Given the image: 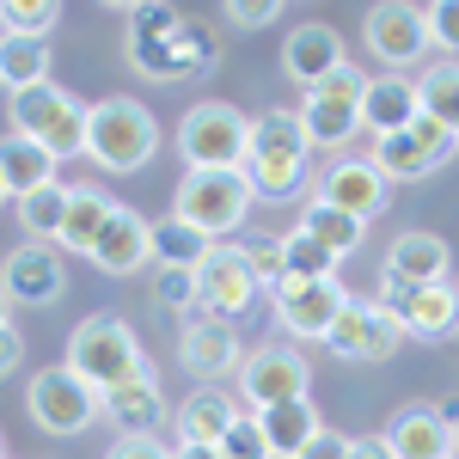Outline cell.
Returning a JSON list of instances; mask_svg holds the SVG:
<instances>
[{
  "label": "cell",
  "mask_w": 459,
  "mask_h": 459,
  "mask_svg": "<svg viewBox=\"0 0 459 459\" xmlns=\"http://www.w3.org/2000/svg\"><path fill=\"white\" fill-rule=\"evenodd\" d=\"M454 153H459V135H454V129H441V123L417 117V123H404L398 135H380L368 160L386 172V184H417V178L441 172Z\"/></svg>",
  "instance_id": "9"
},
{
  "label": "cell",
  "mask_w": 459,
  "mask_h": 459,
  "mask_svg": "<svg viewBox=\"0 0 459 459\" xmlns=\"http://www.w3.org/2000/svg\"><path fill=\"white\" fill-rule=\"evenodd\" d=\"M294 233L318 239V246L331 251L337 264H343V257L361 246V221H355V214H343V209H331V203H318V196L307 203V209H300V227H294Z\"/></svg>",
  "instance_id": "32"
},
{
  "label": "cell",
  "mask_w": 459,
  "mask_h": 459,
  "mask_svg": "<svg viewBox=\"0 0 459 459\" xmlns=\"http://www.w3.org/2000/svg\"><path fill=\"white\" fill-rule=\"evenodd\" d=\"M257 190L246 184V172H184L172 196V221L196 227L209 246H221V233H233L251 214Z\"/></svg>",
  "instance_id": "6"
},
{
  "label": "cell",
  "mask_w": 459,
  "mask_h": 459,
  "mask_svg": "<svg viewBox=\"0 0 459 459\" xmlns=\"http://www.w3.org/2000/svg\"><path fill=\"white\" fill-rule=\"evenodd\" d=\"M19 368H25V331L6 318V325H0V380L19 374Z\"/></svg>",
  "instance_id": "44"
},
{
  "label": "cell",
  "mask_w": 459,
  "mask_h": 459,
  "mask_svg": "<svg viewBox=\"0 0 459 459\" xmlns=\"http://www.w3.org/2000/svg\"><path fill=\"white\" fill-rule=\"evenodd\" d=\"M68 368L105 398V392H117L123 380L147 374V355H142V343H135V325L123 313H92L68 331Z\"/></svg>",
  "instance_id": "3"
},
{
  "label": "cell",
  "mask_w": 459,
  "mask_h": 459,
  "mask_svg": "<svg viewBox=\"0 0 459 459\" xmlns=\"http://www.w3.org/2000/svg\"><path fill=\"white\" fill-rule=\"evenodd\" d=\"M6 123L19 142H37L56 166L86 153V105L62 92V86H25V92H6Z\"/></svg>",
  "instance_id": "4"
},
{
  "label": "cell",
  "mask_w": 459,
  "mask_h": 459,
  "mask_svg": "<svg viewBox=\"0 0 459 459\" xmlns=\"http://www.w3.org/2000/svg\"><path fill=\"white\" fill-rule=\"evenodd\" d=\"M0 203H6V184H0Z\"/></svg>",
  "instance_id": "50"
},
{
  "label": "cell",
  "mask_w": 459,
  "mask_h": 459,
  "mask_svg": "<svg viewBox=\"0 0 459 459\" xmlns=\"http://www.w3.org/2000/svg\"><path fill=\"white\" fill-rule=\"evenodd\" d=\"M203 31H190V25H178L166 37H129V62L147 74V80H184V74L209 68L214 49L209 43H196Z\"/></svg>",
  "instance_id": "20"
},
{
  "label": "cell",
  "mask_w": 459,
  "mask_h": 459,
  "mask_svg": "<svg viewBox=\"0 0 459 459\" xmlns=\"http://www.w3.org/2000/svg\"><path fill=\"white\" fill-rule=\"evenodd\" d=\"M307 386H313V368H307V355L294 343H264V350H251L239 361V398L251 404V417L270 411V404L307 398Z\"/></svg>",
  "instance_id": "11"
},
{
  "label": "cell",
  "mask_w": 459,
  "mask_h": 459,
  "mask_svg": "<svg viewBox=\"0 0 459 459\" xmlns=\"http://www.w3.org/2000/svg\"><path fill=\"white\" fill-rule=\"evenodd\" d=\"M257 276H251L246 251L239 246H209V257L196 264V318H221L233 325L239 313L257 307Z\"/></svg>",
  "instance_id": "10"
},
{
  "label": "cell",
  "mask_w": 459,
  "mask_h": 459,
  "mask_svg": "<svg viewBox=\"0 0 459 459\" xmlns=\"http://www.w3.org/2000/svg\"><path fill=\"white\" fill-rule=\"evenodd\" d=\"M350 459H392L386 435H368V441H350Z\"/></svg>",
  "instance_id": "46"
},
{
  "label": "cell",
  "mask_w": 459,
  "mask_h": 459,
  "mask_svg": "<svg viewBox=\"0 0 459 459\" xmlns=\"http://www.w3.org/2000/svg\"><path fill=\"white\" fill-rule=\"evenodd\" d=\"M454 459H459V423H454Z\"/></svg>",
  "instance_id": "49"
},
{
  "label": "cell",
  "mask_w": 459,
  "mask_h": 459,
  "mask_svg": "<svg viewBox=\"0 0 459 459\" xmlns=\"http://www.w3.org/2000/svg\"><path fill=\"white\" fill-rule=\"evenodd\" d=\"M214 454H221V459H270V447H264V429H257V417H246V411H239V417L227 423V435L214 441Z\"/></svg>",
  "instance_id": "38"
},
{
  "label": "cell",
  "mask_w": 459,
  "mask_h": 459,
  "mask_svg": "<svg viewBox=\"0 0 459 459\" xmlns=\"http://www.w3.org/2000/svg\"><path fill=\"white\" fill-rule=\"evenodd\" d=\"M153 294H160L172 313L196 318V270H160V276H153Z\"/></svg>",
  "instance_id": "39"
},
{
  "label": "cell",
  "mask_w": 459,
  "mask_h": 459,
  "mask_svg": "<svg viewBox=\"0 0 459 459\" xmlns=\"http://www.w3.org/2000/svg\"><path fill=\"white\" fill-rule=\"evenodd\" d=\"M423 31H429V49H441V62H459V0H429Z\"/></svg>",
  "instance_id": "37"
},
{
  "label": "cell",
  "mask_w": 459,
  "mask_h": 459,
  "mask_svg": "<svg viewBox=\"0 0 459 459\" xmlns=\"http://www.w3.org/2000/svg\"><path fill=\"white\" fill-rule=\"evenodd\" d=\"M110 209H117V203H110L99 184H68V221H62V239H56V246L92 257V246H99V233H105Z\"/></svg>",
  "instance_id": "28"
},
{
  "label": "cell",
  "mask_w": 459,
  "mask_h": 459,
  "mask_svg": "<svg viewBox=\"0 0 459 459\" xmlns=\"http://www.w3.org/2000/svg\"><path fill=\"white\" fill-rule=\"evenodd\" d=\"M0 184H6V196L19 203V196H31V190H43V184H62V178H56V160H49L37 142L0 135Z\"/></svg>",
  "instance_id": "29"
},
{
  "label": "cell",
  "mask_w": 459,
  "mask_h": 459,
  "mask_svg": "<svg viewBox=\"0 0 459 459\" xmlns=\"http://www.w3.org/2000/svg\"><path fill=\"white\" fill-rule=\"evenodd\" d=\"M257 429H264L270 459H294L318 429H325V417L313 411V398H294V404H270V411H257Z\"/></svg>",
  "instance_id": "27"
},
{
  "label": "cell",
  "mask_w": 459,
  "mask_h": 459,
  "mask_svg": "<svg viewBox=\"0 0 459 459\" xmlns=\"http://www.w3.org/2000/svg\"><path fill=\"white\" fill-rule=\"evenodd\" d=\"M0 459H6V454H0Z\"/></svg>",
  "instance_id": "51"
},
{
  "label": "cell",
  "mask_w": 459,
  "mask_h": 459,
  "mask_svg": "<svg viewBox=\"0 0 459 459\" xmlns=\"http://www.w3.org/2000/svg\"><path fill=\"white\" fill-rule=\"evenodd\" d=\"M318 203L355 214V221L368 227V221L392 203V184L374 160H337V166H325V178H318Z\"/></svg>",
  "instance_id": "17"
},
{
  "label": "cell",
  "mask_w": 459,
  "mask_h": 459,
  "mask_svg": "<svg viewBox=\"0 0 459 459\" xmlns=\"http://www.w3.org/2000/svg\"><path fill=\"white\" fill-rule=\"evenodd\" d=\"M147 251H153L160 270H196L209 257V239L196 227H184V221L166 214V221H147Z\"/></svg>",
  "instance_id": "30"
},
{
  "label": "cell",
  "mask_w": 459,
  "mask_h": 459,
  "mask_svg": "<svg viewBox=\"0 0 459 459\" xmlns=\"http://www.w3.org/2000/svg\"><path fill=\"white\" fill-rule=\"evenodd\" d=\"M417 110L459 135V62H435L417 74Z\"/></svg>",
  "instance_id": "33"
},
{
  "label": "cell",
  "mask_w": 459,
  "mask_h": 459,
  "mask_svg": "<svg viewBox=\"0 0 459 459\" xmlns=\"http://www.w3.org/2000/svg\"><path fill=\"white\" fill-rule=\"evenodd\" d=\"M380 307H386L404 337H423V343H447L459 337V282H429V288H404V282H386L380 288Z\"/></svg>",
  "instance_id": "12"
},
{
  "label": "cell",
  "mask_w": 459,
  "mask_h": 459,
  "mask_svg": "<svg viewBox=\"0 0 459 459\" xmlns=\"http://www.w3.org/2000/svg\"><path fill=\"white\" fill-rule=\"evenodd\" d=\"M417 80L411 74H368L361 86V129L380 142V135H398L404 123H417Z\"/></svg>",
  "instance_id": "23"
},
{
  "label": "cell",
  "mask_w": 459,
  "mask_h": 459,
  "mask_svg": "<svg viewBox=\"0 0 459 459\" xmlns=\"http://www.w3.org/2000/svg\"><path fill=\"white\" fill-rule=\"evenodd\" d=\"M294 459H350V435H337V429H318L313 441L300 447Z\"/></svg>",
  "instance_id": "45"
},
{
  "label": "cell",
  "mask_w": 459,
  "mask_h": 459,
  "mask_svg": "<svg viewBox=\"0 0 459 459\" xmlns=\"http://www.w3.org/2000/svg\"><path fill=\"white\" fill-rule=\"evenodd\" d=\"M325 343L343 355V361H392L398 343H404V325H398L380 300H355V294H350Z\"/></svg>",
  "instance_id": "14"
},
{
  "label": "cell",
  "mask_w": 459,
  "mask_h": 459,
  "mask_svg": "<svg viewBox=\"0 0 459 459\" xmlns=\"http://www.w3.org/2000/svg\"><path fill=\"white\" fill-rule=\"evenodd\" d=\"M343 62H350L343 56V37H337V25H325V19H307V25H294L282 37V74L294 86H307V92H313L318 80H331Z\"/></svg>",
  "instance_id": "18"
},
{
  "label": "cell",
  "mask_w": 459,
  "mask_h": 459,
  "mask_svg": "<svg viewBox=\"0 0 459 459\" xmlns=\"http://www.w3.org/2000/svg\"><path fill=\"white\" fill-rule=\"evenodd\" d=\"M184 25L178 6H129V37H166Z\"/></svg>",
  "instance_id": "41"
},
{
  "label": "cell",
  "mask_w": 459,
  "mask_h": 459,
  "mask_svg": "<svg viewBox=\"0 0 459 459\" xmlns=\"http://www.w3.org/2000/svg\"><path fill=\"white\" fill-rule=\"evenodd\" d=\"M25 411H31V423L43 435H86V429L99 423V392L86 386L68 361H56V368H37L31 374Z\"/></svg>",
  "instance_id": "7"
},
{
  "label": "cell",
  "mask_w": 459,
  "mask_h": 459,
  "mask_svg": "<svg viewBox=\"0 0 459 459\" xmlns=\"http://www.w3.org/2000/svg\"><path fill=\"white\" fill-rule=\"evenodd\" d=\"M221 13H227L233 25H246V31H257V25H276V19H282V6H276V0H227Z\"/></svg>",
  "instance_id": "42"
},
{
  "label": "cell",
  "mask_w": 459,
  "mask_h": 459,
  "mask_svg": "<svg viewBox=\"0 0 459 459\" xmlns=\"http://www.w3.org/2000/svg\"><path fill=\"white\" fill-rule=\"evenodd\" d=\"M361 37H368L374 62H380L386 74H404V68H417V62L429 56L423 6H411V0H380V6H368Z\"/></svg>",
  "instance_id": "13"
},
{
  "label": "cell",
  "mask_w": 459,
  "mask_h": 459,
  "mask_svg": "<svg viewBox=\"0 0 459 459\" xmlns=\"http://www.w3.org/2000/svg\"><path fill=\"white\" fill-rule=\"evenodd\" d=\"M68 288V264L56 246H19L0 264V294L6 307H56Z\"/></svg>",
  "instance_id": "15"
},
{
  "label": "cell",
  "mask_w": 459,
  "mask_h": 459,
  "mask_svg": "<svg viewBox=\"0 0 459 459\" xmlns=\"http://www.w3.org/2000/svg\"><path fill=\"white\" fill-rule=\"evenodd\" d=\"M307 129L294 110H264L251 117V153H246V184L264 203H288L307 190Z\"/></svg>",
  "instance_id": "2"
},
{
  "label": "cell",
  "mask_w": 459,
  "mask_h": 459,
  "mask_svg": "<svg viewBox=\"0 0 459 459\" xmlns=\"http://www.w3.org/2000/svg\"><path fill=\"white\" fill-rule=\"evenodd\" d=\"M160 153V123H153V110L142 99H99V105H86V153L80 160H92L99 172H142L147 160Z\"/></svg>",
  "instance_id": "1"
},
{
  "label": "cell",
  "mask_w": 459,
  "mask_h": 459,
  "mask_svg": "<svg viewBox=\"0 0 459 459\" xmlns=\"http://www.w3.org/2000/svg\"><path fill=\"white\" fill-rule=\"evenodd\" d=\"M172 459H221V454H214V447H184V441H178Z\"/></svg>",
  "instance_id": "47"
},
{
  "label": "cell",
  "mask_w": 459,
  "mask_h": 459,
  "mask_svg": "<svg viewBox=\"0 0 459 459\" xmlns=\"http://www.w3.org/2000/svg\"><path fill=\"white\" fill-rule=\"evenodd\" d=\"M178 361L196 374V380H221V374H239V337H233V325H221V318H184V331H178Z\"/></svg>",
  "instance_id": "21"
},
{
  "label": "cell",
  "mask_w": 459,
  "mask_h": 459,
  "mask_svg": "<svg viewBox=\"0 0 459 459\" xmlns=\"http://www.w3.org/2000/svg\"><path fill=\"white\" fill-rule=\"evenodd\" d=\"M454 276V246L429 227H411L398 233L386 251V282H404V288H429V282H447Z\"/></svg>",
  "instance_id": "19"
},
{
  "label": "cell",
  "mask_w": 459,
  "mask_h": 459,
  "mask_svg": "<svg viewBox=\"0 0 459 459\" xmlns=\"http://www.w3.org/2000/svg\"><path fill=\"white\" fill-rule=\"evenodd\" d=\"M246 264H251V276H257V288H270V294H282V246L276 239H257V246H246Z\"/></svg>",
  "instance_id": "40"
},
{
  "label": "cell",
  "mask_w": 459,
  "mask_h": 459,
  "mask_svg": "<svg viewBox=\"0 0 459 459\" xmlns=\"http://www.w3.org/2000/svg\"><path fill=\"white\" fill-rule=\"evenodd\" d=\"M6 318H13V307H6V294H0V325H6Z\"/></svg>",
  "instance_id": "48"
},
{
  "label": "cell",
  "mask_w": 459,
  "mask_h": 459,
  "mask_svg": "<svg viewBox=\"0 0 459 459\" xmlns=\"http://www.w3.org/2000/svg\"><path fill=\"white\" fill-rule=\"evenodd\" d=\"M99 417L110 429H123V435H160L166 429V392L153 380V368L135 374V380H123L117 392H105L99 398Z\"/></svg>",
  "instance_id": "22"
},
{
  "label": "cell",
  "mask_w": 459,
  "mask_h": 459,
  "mask_svg": "<svg viewBox=\"0 0 459 459\" xmlns=\"http://www.w3.org/2000/svg\"><path fill=\"white\" fill-rule=\"evenodd\" d=\"M361 86H368V74L343 62V68L331 74V80H318L313 92L300 99V129H307V147H343L361 129Z\"/></svg>",
  "instance_id": "8"
},
{
  "label": "cell",
  "mask_w": 459,
  "mask_h": 459,
  "mask_svg": "<svg viewBox=\"0 0 459 459\" xmlns=\"http://www.w3.org/2000/svg\"><path fill=\"white\" fill-rule=\"evenodd\" d=\"M276 246H282V276L288 282H331V276H337V257L318 246V239H307V233H282Z\"/></svg>",
  "instance_id": "35"
},
{
  "label": "cell",
  "mask_w": 459,
  "mask_h": 459,
  "mask_svg": "<svg viewBox=\"0 0 459 459\" xmlns=\"http://www.w3.org/2000/svg\"><path fill=\"white\" fill-rule=\"evenodd\" d=\"M343 282L331 276V282H288L282 294H276V325L282 331H294V343H325L331 337V325H337V313H343Z\"/></svg>",
  "instance_id": "16"
},
{
  "label": "cell",
  "mask_w": 459,
  "mask_h": 459,
  "mask_svg": "<svg viewBox=\"0 0 459 459\" xmlns=\"http://www.w3.org/2000/svg\"><path fill=\"white\" fill-rule=\"evenodd\" d=\"M105 459H172V447L160 435H117Z\"/></svg>",
  "instance_id": "43"
},
{
  "label": "cell",
  "mask_w": 459,
  "mask_h": 459,
  "mask_svg": "<svg viewBox=\"0 0 459 459\" xmlns=\"http://www.w3.org/2000/svg\"><path fill=\"white\" fill-rule=\"evenodd\" d=\"M386 447H392V459H454V429L441 423L435 404H411V411L392 417Z\"/></svg>",
  "instance_id": "25"
},
{
  "label": "cell",
  "mask_w": 459,
  "mask_h": 459,
  "mask_svg": "<svg viewBox=\"0 0 459 459\" xmlns=\"http://www.w3.org/2000/svg\"><path fill=\"white\" fill-rule=\"evenodd\" d=\"M92 264L105 270V276H135V270H147L153 264V251H147V221L135 209H110L105 233H99V246H92Z\"/></svg>",
  "instance_id": "24"
},
{
  "label": "cell",
  "mask_w": 459,
  "mask_h": 459,
  "mask_svg": "<svg viewBox=\"0 0 459 459\" xmlns=\"http://www.w3.org/2000/svg\"><path fill=\"white\" fill-rule=\"evenodd\" d=\"M62 19L56 0H0V31L6 37H49Z\"/></svg>",
  "instance_id": "36"
},
{
  "label": "cell",
  "mask_w": 459,
  "mask_h": 459,
  "mask_svg": "<svg viewBox=\"0 0 459 459\" xmlns=\"http://www.w3.org/2000/svg\"><path fill=\"white\" fill-rule=\"evenodd\" d=\"M13 209H19V227L31 233V246H49V239H62V221H68V184H43L31 196H19Z\"/></svg>",
  "instance_id": "34"
},
{
  "label": "cell",
  "mask_w": 459,
  "mask_h": 459,
  "mask_svg": "<svg viewBox=\"0 0 459 459\" xmlns=\"http://www.w3.org/2000/svg\"><path fill=\"white\" fill-rule=\"evenodd\" d=\"M178 153L190 172H246L251 153V117L227 99H203L178 117Z\"/></svg>",
  "instance_id": "5"
},
{
  "label": "cell",
  "mask_w": 459,
  "mask_h": 459,
  "mask_svg": "<svg viewBox=\"0 0 459 459\" xmlns=\"http://www.w3.org/2000/svg\"><path fill=\"white\" fill-rule=\"evenodd\" d=\"M49 80V37H6L0 31V86L25 92Z\"/></svg>",
  "instance_id": "31"
},
{
  "label": "cell",
  "mask_w": 459,
  "mask_h": 459,
  "mask_svg": "<svg viewBox=\"0 0 459 459\" xmlns=\"http://www.w3.org/2000/svg\"><path fill=\"white\" fill-rule=\"evenodd\" d=\"M239 417V404H233V392H221V386H196L184 404L172 411V429H178V441L184 447H214L221 435H227V423Z\"/></svg>",
  "instance_id": "26"
}]
</instances>
